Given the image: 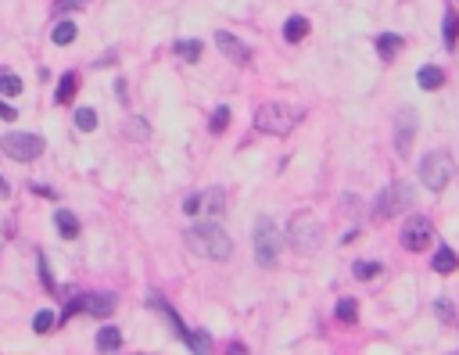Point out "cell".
Segmentation results:
<instances>
[{"instance_id": "cell-26", "label": "cell", "mask_w": 459, "mask_h": 355, "mask_svg": "<svg viewBox=\"0 0 459 355\" xmlns=\"http://www.w3.org/2000/svg\"><path fill=\"white\" fill-rule=\"evenodd\" d=\"M0 94H4V97L22 94V79H18L15 72H0Z\"/></svg>"}, {"instance_id": "cell-14", "label": "cell", "mask_w": 459, "mask_h": 355, "mask_svg": "<svg viewBox=\"0 0 459 355\" xmlns=\"http://www.w3.org/2000/svg\"><path fill=\"white\" fill-rule=\"evenodd\" d=\"M54 226H58V234L65 237V241L79 237V219L69 212V208H58V212H54Z\"/></svg>"}, {"instance_id": "cell-28", "label": "cell", "mask_w": 459, "mask_h": 355, "mask_svg": "<svg viewBox=\"0 0 459 355\" xmlns=\"http://www.w3.org/2000/svg\"><path fill=\"white\" fill-rule=\"evenodd\" d=\"M76 126H79L83 133L97 130V112H94V108H79V112H76Z\"/></svg>"}, {"instance_id": "cell-32", "label": "cell", "mask_w": 459, "mask_h": 355, "mask_svg": "<svg viewBox=\"0 0 459 355\" xmlns=\"http://www.w3.org/2000/svg\"><path fill=\"white\" fill-rule=\"evenodd\" d=\"M201 208H205V198H201V194H191V198L183 201V212H187V216H198Z\"/></svg>"}, {"instance_id": "cell-19", "label": "cell", "mask_w": 459, "mask_h": 355, "mask_svg": "<svg viewBox=\"0 0 459 355\" xmlns=\"http://www.w3.org/2000/svg\"><path fill=\"white\" fill-rule=\"evenodd\" d=\"M201 40H176L173 44V54L176 58H183V61H201Z\"/></svg>"}, {"instance_id": "cell-1", "label": "cell", "mask_w": 459, "mask_h": 355, "mask_svg": "<svg viewBox=\"0 0 459 355\" xmlns=\"http://www.w3.org/2000/svg\"><path fill=\"white\" fill-rule=\"evenodd\" d=\"M183 241H187V248H191L194 255L212 259V262H223V259H230V252H234V241H230V234L216 219H201L194 226H187Z\"/></svg>"}, {"instance_id": "cell-24", "label": "cell", "mask_w": 459, "mask_h": 355, "mask_svg": "<svg viewBox=\"0 0 459 355\" xmlns=\"http://www.w3.org/2000/svg\"><path fill=\"white\" fill-rule=\"evenodd\" d=\"M226 126H230V108H226V104H219V108L212 112V119H208V133L219 137Z\"/></svg>"}, {"instance_id": "cell-21", "label": "cell", "mask_w": 459, "mask_h": 355, "mask_svg": "<svg viewBox=\"0 0 459 355\" xmlns=\"http://www.w3.org/2000/svg\"><path fill=\"white\" fill-rule=\"evenodd\" d=\"M51 40H54L58 47L72 44V40H76V22H69V18H61V22H58V26L51 29Z\"/></svg>"}, {"instance_id": "cell-33", "label": "cell", "mask_w": 459, "mask_h": 355, "mask_svg": "<svg viewBox=\"0 0 459 355\" xmlns=\"http://www.w3.org/2000/svg\"><path fill=\"white\" fill-rule=\"evenodd\" d=\"M87 4H90V0H61L58 8H61V11H72V8H87Z\"/></svg>"}, {"instance_id": "cell-3", "label": "cell", "mask_w": 459, "mask_h": 355, "mask_svg": "<svg viewBox=\"0 0 459 355\" xmlns=\"http://www.w3.org/2000/svg\"><path fill=\"white\" fill-rule=\"evenodd\" d=\"M287 244L302 255H312L323 244V223L312 212H298L295 219L287 223Z\"/></svg>"}, {"instance_id": "cell-15", "label": "cell", "mask_w": 459, "mask_h": 355, "mask_svg": "<svg viewBox=\"0 0 459 355\" xmlns=\"http://www.w3.org/2000/svg\"><path fill=\"white\" fill-rule=\"evenodd\" d=\"M402 47H406V40H402L399 33H381V36H377V54H381L384 61H391Z\"/></svg>"}, {"instance_id": "cell-29", "label": "cell", "mask_w": 459, "mask_h": 355, "mask_svg": "<svg viewBox=\"0 0 459 355\" xmlns=\"http://www.w3.org/2000/svg\"><path fill=\"white\" fill-rule=\"evenodd\" d=\"M54 320H58V316H54L51 309H40V312H36V320H33V330H36V334H51Z\"/></svg>"}, {"instance_id": "cell-5", "label": "cell", "mask_w": 459, "mask_h": 355, "mask_svg": "<svg viewBox=\"0 0 459 355\" xmlns=\"http://www.w3.org/2000/svg\"><path fill=\"white\" fill-rule=\"evenodd\" d=\"M284 234L277 230V223L269 219V216H262L259 223H255V259H259V266H277V259H280V248H284Z\"/></svg>"}, {"instance_id": "cell-35", "label": "cell", "mask_w": 459, "mask_h": 355, "mask_svg": "<svg viewBox=\"0 0 459 355\" xmlns=\"http://www.w3.org/2000/svg\"><path fill=\"white\" fill-rule=\"evenodd\" d=\"M0 119H8V122H11V119H18V112L11 108V104H4V101H0Z\"/></svg>"}, {"instance_id": "cell-12", "label": "cell", "mask_w": 459, "mask_h": 355, "mask_svg": "<svg viewBox=\"0 0 459 355\" xmlns=\"http://www.w3.org/2000/svg\"><path fill=\"white\" fill-rule=\"evenodd\" d=\"M431 269H434V273H456V269H459V255L452 252V248H438V252H434V259H431Z\"/></svg>"}, {"instance_id": "cell-30", "label": "cell", "mask_w": 459, "mask_h": 355, "mask_svg": "<svg viewBox=\"0 0 459 355\" xmlns=\"http://www.w3.org/2000/svg\"><path fill=\"white\" fill-rule=\"evenodd\" d=\"M434 312H438V320H445V323H452V320H456V316H452L456 305H452L449 298H438V302H434Z\"/></svg>"}, {"instance_id": "cell-25", "label": "cell", "mask_w": 459, "mask_h": 355, "mask_svg": "<svg viewBox=\"0 0 459 355\" xmlns=\"http://www.w3.org/2000/svg\"><path fill=\"white\" fill-rule=\"evenodd\" d=\"M338 320L341 323H356L359 320V302L356 298H341L338 302Z\"/></svg>"}, {"instance_id": "cell-22", "label": "cell", "mask_w": 459, "mask_h": 355, "mask_svg": "<svg viewBox=\"0 0 459 355\" xmlns=\"http://www.w3.org/2000/svg\"><path fill=\"white\" fill-rule=\"evenodd\" d=\"M187 345H191L194 355H212V334H208V330H194L191 338H187Z\"/></svg>"}, {"instance_id": "cell-16", "label": "cell", "mask_w": 459, "mask_h": 355, "mask_svg": "<svg viewBox=\"0 0 459 355\" xmlns=\"http://www.w3.org/2000/svg\"><path fill=\"white\" fill-rule=\"evenodd\" d=\"M201 198H205V208H201V212H208L212 219L226 212V191H223V187H212V191H205Z\"/></svg>"}, {"instance_id": "cell-2", "label": "cell", "mask_w": 459, "mask_h": 355, "mask_svg": "<svg viewBox=\"0 0 459 355\" xmlns=\"http://www.w3.org/2000/svg\"><path fill=\"white\" fill-rule=\"evenodd\" d=\"M302 122V108H295V104H262V108L255 112V130L259 133H273V137H287L291 130H295Z\"/></svg>"}, {"instance_id": "cell-8", "label": "cell", "mask_w": 459, "mask_h": 355, "mask_svg": "<svg viewBox=\"0 0 459 355\" xmlns=\"http://www.w3.org/2000/svg\"><path fill=\"white\" fill-rule=\"evenodd\" d=\"M399 241H402L406 252H424V248L434 241V226H431V219H427V216H409L406 226H402V234H399Z\"/></svg>"}, {"instance_id": "cell-4", "label": "cell", "mask_w": 459, "mask_h": 355, "mask_svg": "<svg viewBox=\"0 0 459 355\" xmlns=\"http://www.w3.org/2000/svg\"><path fill=\"white\" fill-rule=\"evenodd\" d=\"M452 173H456V162L445 151H431V155L420 158V183L427 187V191H434V194L445 191V187L452 183Z\"/></svg>"}, {"instance_id": "cell-9", "label": "cell", "mask_w": 459, "mask_h": 355, "mask_svg": "<svg viewBox=\"0 0 459 355\" xmlns=\"http://www.w3.org/2000/svg\"><path fill=\"white\" fill-rule=\"evenodd\" d=\"M413 137H416V115H413V108H402L399 119H395V151H399L402 158L413 148Z\"/></svg>"}, {"instance_id": "cell-10", "label": "cell", "mask_w": 459, "mask_h": 355, "mask_svg": "<svg viewBox=\"0 0 459 355\" xmlns=\"http://www.w3.org/2000/svg\"><path fill=\"white\" fill-rule=\"evenodd\" d=\"M216 47H219L230 61H237V65H248V61H252V47L241 44V40H237L234 33H226V29L216 33Z\"/></svg>"}, {"instance_id": "cell-7", "label": "cell", "mask_w": 459, "mask_h": 355, "mask_svg": "<svg viewBox=\"0 0 459 355\" xmlns=\"http://www.w3.org/2000/svg\"><path fill=\"white\" fill-rule=\"evenodd\" d=\"M409 205H413V187L399 180V183H388L384 191L377 194V205H373V216H377V219H391V216L406 212Z\"/></svg>"}, {"instance_id": "cell-31", "label": "cell", "mask_w": 459, "mask_h": 355, "mask_svg": "<svg viewBox=\"0 0 459 355\" xmlns=\"http://www.w3.org/2000/svg\"><path fill=\"white\" fill-rule=\"evenodd\" d=\"M40 280H44V291L47 295H58V284L51 280V269H47V259L40 255Z\"/></svg>"}, {"instance_id": "cell-20", "label": "cell", "mask_w": 459, "mask_h": 355, "mask_svg": "<svg viewBox=\"0 0 459 355\" xmlns=\"http://www.w3.org/2000/svg\"><path fill=\"white\" fill-rule=\"evenodd\" d=\"M442 36H445L449 47H456V40H459V15H456L452 4L445 8V18H442Z\"/></svg>"}, {"instance_id": "cell-36", "label": "cell", "mask_w": 459, "mask_h": 355, "mask_svg": "<svg viewBox=\"0 0 459 355\" xmlns=\"http://www.w3.org/2000/svg\"><path fill=\"white\" fill-rule=\"evenodd\" d=\"M8 194H11V187H8V180H4V176H0V198H8Z\"/></svg>"}, {"instance_id": "cell-34", "label": "cell", "mask_w": 459, "mask_h": 355, "mask_svg": "<svg viewBox=\"0 0 459 355\" xmlns=\"http://www.w3.org/2000/svg\"><path fill=\"white\" fill-rule=\"evenodd\" d=\"M33 191H36V194H44V198H51V201H58V194L51 191V187H44V183H33Z\"/></svg>"}, {"instance_id": "cell-23", "label": "cell", "mask_w": 459, "mask_h": 355, "mask_svg": "<svg viewBox=\"0 0 459 355\" xmlns=\"http://www.w3.org/2000/svg\"><path fill=\"white\" fill-rule=\"evenodd\" d=\"M76 72H65L61 76V83H58V104H69L72 97H76Z\"/></svg>"}, {"instance_id": "cell-11", "label": "cell", "mask_w": 459, "mask_h": 355, "mask_svg": "<svg viewBox=\"0 0 459 355\" xmlns=\"http://www.w3.org/2000/svg\"><path fill=\"white\" fill-rule=\"evenodd\" d=\"M83 312H90V316L104 320L115 312V295L112 291H90V295H83Z\"/></svg>"}, {"instance_id": "cell-13", "label": "cell", "mask_w": 459, "mask_h": 355, "mask_svg": "<svg viewBox=\"0 0 459 355\" xmlns=\"http://www.w3.org/2000/svg\"><path fill=\"white\" fill-rule=\"evenodd\" d=\"M416 83H420L427 94H434V90H442V87H445V72L438 69V65H424L420 72H416Z\"/></svg>"}, {"instance_id": "cell-18", "label": "cell", "mask_w": 459, "mask_h": 355, "mask_svg": "<svg viewBox=\"0 0 459 355\" xmlns=\"http://www.w3.org/2000/svg\"><path fill=\"white\" fill-rule=\"evenodd\" d=\"M305 33H309V18H302V15H291L284 22V40H287V44H298Z\"/></svg>"}, {"instance_id": "cell-17", "label": "cell", "mask_w": 459, "mask_h": 355, "mask_svg": "<svg viewBox=\"0 0 459 355\" xmlns=\"http://www.w3.org/2000/svg\"><path fill=\"white\" fill-rule=\"evenodd\" d=\"M119 348H122V334L115 327H101V334H97V352L101 355H112Z\"/></svg>"}, {"instance_id": "cell-6", "label": "cell", "mask_w": 459, "mask_h": 355, "mask_svg": "<svg viewBox=\"0 0 459 355\" xmlns=\"http://www.w3.org/2000/svg\"><path fill=\"white\" fill-rule=\"evenodd\" d=\"M44 137L40 133H8V137H0V151H4L8 158L15 162H36L40 155H44Z\"/></svg>"}, {"instance_id": "cell-27", "label": "cell", "mask_w": 459, "mask_h": 355, "mask_svg": "<svg viewBox=\"0 0 459 355\" xmlns=\"http://www.w3.org/2000/svg\"><path fill=\"white\" fill-rule=\"evenodd\" d=\"M381 262H356V266H352V273H356L359 280H373V277H381Z\"/></svg>"}]
</instances>
